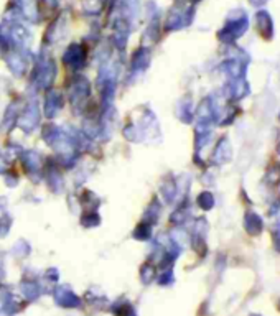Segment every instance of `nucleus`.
<instances>
[{
	"label": "nucleus",
	"instance_id": "nucleus-23",
	"mask_svg": "<svg viewBox=\"0 0 280 316\" xmlns=\"http://www.w3.org/2000/svg\"><path fill=\"white\" fill-rule=\"evenodd\" d=\"M22 290H23V295H25L30 302H33V300H36L38 297H40L42 290H40V285H38L36 282L33 280H23L22 282Z\"/></svg>",
	"mask_w": 280,
	"mask_h": 316
},
{
	"label": "nucleus",
	"instance_id": "nucleus-16",
	"mask_svg": "<svg viewBox=\"0 0 280 316\" xmlns=\"http://www.w3.org/2000/svg\"><path fill=\"white\" fill-rule=\"evenodd\" d=\"M160 193L167 203H173L176 198V181L173 176H165V180L160 185Z\"/></svg>",
	"mask_w": 280,
	"mask_h": 316
},
{
	"label": "nucleus",
	"instance_id": "nucleus-25",
	"mask_svg": "<svg viewBox=\"0 0 280 316\" xmlns=\"http://www.w3.org/2000/svg\"><path fill=\"white\" fill-rule=\"evenodd\" d=\"M124 137L129 142H140L144 140V132L138 127V124H129L124 127Z\"/></svg>",
	"mask_w": 280,
	"mask_h": 316
},
{
	"label": "nucleus",
	"instance_id": "nucleus-24",
	"mask_svg": "<svg viewBox=\"0 0 280 316\" xmlns=\"http://www.w3.org/2000/svg\"><path fill=\"white\" fill-rule=\"evenodd\" d=\"M132 235H134V239H137V241H149L152 237V224L142 221L140 224H137Z\"/></svg>",
	"mask_w": 280,
	"mask_h": 316
},
{
	"label": "nucleus",
	"instance_id": "nucleus-21",
	"mask_svg": "<svg viewBox=\"0 0 280 316\" xmlns=\"http://www.w3.org/2000/svg\"><path fill=\"white\" fill-rule=\"evenodd\" d=\"M18 106L17 104H10L7 107L4 118H2V124H4V129L5 132H10L15 125H17V118H18Z\"/></svg>",
	"mask_w": 280,
	"mask_h": 316
},
{
	"label": "nucleus",
	"instance_id": "nucleus-19",
	"mask_svg": "<svg viewBox=\"0 0 280 316\" xmlns=\"http://www.w3.org/2000/svg\"><path fill=\"white\" fill-rule=\"evenodd\" d=\"M176 115L182 122L190 124L193 118V107H191V99L190 97H183L176 106Z\"/></svg>",
	"mask_w": 280,
	"mask_h": 316
},
{
	"label": "nucleus",
	"instance_id": "nucleus-33",
	"mask_svg": "<svg viewBox=\"0 0 280 316\" xmlns=\"http://www.w3.org/2000/svg\"><path fill=\"white\" fill-rule=\"evenodd\" d=\"M5 183H7V186H10V188L17 186V183H18L17 175H15V173H5Z\"/></svg>",
	"mask_w": 280,
	"mask_h": 316
},
{
	"label": "nucleus",
	"instance_id": "nucleus-36",
	"mask_svg": "<svg viewBox=\"0 0 280 316\" xmlns=\"http://www.w3.org/2000/svg\"><path fill=\"white\" fill-rule=\"evenodd\" d=\"M251 316H261V314H251Z\"/></svg>",
	"mask_w": 280,
	"mask_h": 316
},
{
	"label": "nucleus",
	"instance_id": "nucleus-28",
	"mask_svg": "<svg viewBox=\"0 0 280 316\" xmlns=\"http://www.w3.org/2000/svg\"><path fill=\"white\" fill-rule=\"evenodd\" d=\"M188 209L185 206H180L176 211L172 212V216H170V223L175 224V226H183L186 223V219H188Z\"/></svg>",
	"mask_w": 280,
	"mask_h": 316
},
{
	"label": "nucleus",
	"instance_id": "nucleus-35",
	"mask_svg": "<svg viewBox=\"0 0 280 316\" xmlns=\"http://www.w3.org/2000/svg\"><path fill=\"white\" fill-rule=\"evenodd\" d=\"M267 0H251V4L252 5H262V4H266Z\"/></svg>",
	"mask_w": 280,
	"mask_h": 316
},
{
	"label": "nucleus",
	"instance_id": "nucleus-3",
	"mask_svg": "<svg viewBox=\"0 0 280 316\" xmlns=\"http://www.w3.org/2000/svg\"><path fill=\"white\" fill-rule=\"evenodd\" d=\"M194 17V9L191 5H175L172 10H170L168 17L165 20V30L167 31H175L188 27L191 20Z\"/></svg>",
	"mask_w": 280,
	"mask_h": 316
},
{
	"label": "nucleus",
	"instance_id": "nucleus-18",
	"mask_svg": "<svg viewBox=\"0 0 280 316\" xmlns=\"http://www.w3.org/2000/svg\"><path fill=\"white\" fill-rule=\"evenodd\" d=\"M221 69L231 77V81L232 79H239V77L244 76V66H243V63H239L237 60L224 61L221 65Z\"/></svg>",
	"mask_w": 280,
	"mask_h": 316
},
{
	"label": "nucleus",
	"instance_id": "nucleus-17",
	"mask_svg": "<svg viewBox=\"0 0 280 316\" xmlns=\"http://www.w3.org/2000/svg\"><path fill=\"white\" fill-rule=\"evenodd\" d=\"M160 214H162V204L158 203L157 198H153V200L150 201V204H149V206H147V209H145L144 221H145V223L152 224V226H155V224L158 223Z\"/></svg>",
	"mask_w": 280,
	"mask_h": 316
},
{
	"label": "nucleus",
	"instance_id": "nucleus-32",
	"mask_svg": "<svg viewBox=\"0 0 280 316\" xmlns=\"http://www.w3.org/2000/svg\"><path fill=\"white\" fill-rule=\"evenodd\" d=\"M158 283L160 285H170V283H173V272L170 270V268H165L163 273L160 275Z\"/></svg>",
	"mask_w": 280,
	"mask_h": 316
},
{
	"label": "nucleus",
	"instance_id": "nucleus-1",
	"mask_svg": "<svg viewBox=\"0 0 280 316\" xmlns=\"http://www.w3.org/2000/svg\"><path fill=\"white\" fill-rule=\"evenodd\" d=\"M68 99L71 102L74 112L81 114L88 109L91 99V83L84 76H73L66 83Z\"/></svg>",
	"mask_w": 280,
	"mask_h": 316
},
{
	"label": "nucleus",
	"instance_id": "nucleus-31",
	"mask_svg": "<svg viewBox=\"0 0 280 316\" xmlns=\"http://www.w3.org/2000/svg\"><path fill=\"white\" fill-rule=\"evenodd\" d=\"M10 226H12V218L4 214L2 219H0V237L7 235V232L10 231Z\"/></svg>",
	"mask_w": 280,
	"mask_h": 316
},
{
	"label": "nucleus",
	"instance_id": "nucleus-8",
	"mask_svg": "<svg viewBox=\"0 0 280 316\" xmlns=\"http://www.w3.org/2000/svg\"><path fill=\"white\" fill-rule=\"evenodd\" d=\"M22 162L23 168H25L27 175L32 181H40L42 180V170H43V156L36 152V150H28V152L22 153Z\"/></svg>",
	"mask_w": 280,
	"mask_h": 316
},
{
	"label": "nucleus",
	"instance_id": "nucleus-14",
	"mask_svg": "<svg viewBox=\"0 0 280 316\" xmlns=\"http://www.w3.org/2000/svg\"><path fill=\"white\" fill-rule=\"evenodd\" d=\"M255 22H257L259 33L266 40H270L274 35V22H272L270 15L267 12H259L255 15Z\"/></svg>",
	"mask_w": 280,
	"mask_h": 316
},
{
	"label": "nucleus",
	"instance_id": "nucleus-15",
	"mask_svg": "<svg viewBox=\"0 0 280 316\" xmlns=\"http://www.w3.org/2000/svg\"><path fill=\"white\" fill-rule=\"evenodd\" d=\"M231 155H232V152H231L229 140L224 137V139L219 140V144H217L216 148H214L213 162H214V163H219V165H221V163H226V162L231 160Z\"/></svg>",
	"mask_w": 280,
	"mask_h": 316
},
{
	"label": "nucleus",
	"instance_id": "nucleus-6",
	"mask_svg": "<svg viewBox=\"0 0 280 316\" xmlns=\"http://www.w3.org/2000/svg\"><path fill=\"white\" fill-rule=\"evenodd\" d=\"M86 61H88V50H86V46L81 43H71L63 54L65 66L73 71L84 68Z\"/></svg>",
	"mask_w": 280,
	"mask_h": 316
},
{
	"label": "nucleus",
	"instance_id": "nucleus-9",
	"mask_svg": "<svg viewBox=\"0 0 280 316\" xmlns=\"http://www.w3.org/2000/svg\"><path fill=\"white\" fill-rule=\"evenodd\" d=\"M65 107V96L56 89H48L45 92L43 99V114L45 117L51 121L58 115V112Z\"/></svg>",
	"mask_w": 280,
	"mask_h": 316
},
{
	"label": "nucleus",
	"instance_id": "nucleus-26",
	"mask_svg": "<svg viewBox=\"0 0 280 316\" xmlns=\"http://www.w3.org/2000/svg\"><path fill=\"white\" fill-rule=\"evenodd\" d=\"M81 226L84 227H96L101 224V216L97 214V211H86L79 219Z\"/></svg>",
	"mask_w": 280,
	"mask_h": 316
},
{
	"label": "nucleus",
	"instance_id": "nucleus-5",
	"mask_svg": "<svg viewBox=\"0 0 280 316\" xmlns=\"http://www.w3.org/2000/svg\"><path fill=\"white\" fill-rule=\"evenodd\" d=\"M40 117H42V114H40V107H38V102L30 101L25 106V109L18 114L17 127L22 129L25 133L33 132L38 125H40Z\"/></svg>",
	"mask_w": 280,
	"mask_h": 316
},
{
	"label": "nucleus",
	"instance_id": "nucleus-12",
	"mask_svg": "<svg viewBox=\"0 0 280 316\" xmlns=\"http://www.w3.org/2000/svg\"><path fill=\"white\" fill-rule=\"evenodd\" d=\"M150 65V48L147 46H140L134 51L130 60V69L132 73H144Z\"/></svg>",
	"mask_w": 280,
	"mask_h": 316
},
{
	"label": "nucleus",
	"instance_id": "nucleus-10",
	"mask_svg": "<svg viewBox=\"0 0 280 316\" xmlns=\"http://www.w3.org/2000/svg\"><path fill=\"white\" fill-rule=\"evenodd\" d=\"M5 63H7V66L10 68V71L17 77H22L23 74L27 73V69H28V58H27V54L18 51V50H12L9 53H5Z\"/></svg>",
	"mask_w": 280,
	"mask_h": 316
},
{
	"label": "nucleus",
	"instance_id": "nucleus-2",
	"mask_svg": "<svg viewBox=\"0 0 280 316\" xmlns=\"http://www.w3.org/2000/svg\"><path fill=\"white\" fill-rule=\"evenodd\" d=\"M54 77H56V63H54L51 54L42 53L40 60H38L36 66H35L33 74H32V83L38 89L48 91L51 89Z\"/></svg>",
	"mask_w": 280,
	"mask_h": 316
},
{
	"label": "nucleus",
	"instance_id": "nucleus-11",
	"mask_svg": "<svg viewBox=\"0 0 280 316\" xmlns=\"http://www.w3.org/2000/svg\"><path fill=\"white\" fill-rule=\"evenodd\" d=\"M53 297H54V302L65 308H77L81 305V298L69 287H58L54 290Z\"/></svg>",
	"mask_w": 280,
	"mask_h": 316
},
{
	"label": "nucleus",
	"instance_id": "nucleus-13",
	"mask_svg": "<svg viewBox=\"0 0 280 316\" xmlns=\"http://www.w3.org/2000/svg\"><path fill=\"white\" fill-rule=\"evenodd\" d=\"M42 139L46 145H50L53 148H56L61 142L65 140V132L61 130L58 125H54V124H45L43 127H42Z\"/></svg>",
	"mask_w": 280,
	"mask_h": 316
},
{
	"label": "nucleus",
	"instance_id": "nucleus-34",
	"mask_svg": "<svg viewBox=\"0 0 280 316\" xmlns=\"http://www.w3.org/2000/svg\"><path fill=\"white\" fill-rule=\"evenodd\" d=\"M46 279L51 280V282H56L58 280V270L56 268H48V270H46Z\"/></svg>",
	"mask_w": 280,
	"mask_h": 316
},
{
	"label": "nucleus",
	"instance_id": "nucleus-20",
	"mask_svg": "<svg viewBox=\"0 0 280 316\" xmlns=\"http://www.w3.org/2000/svg\"><path fill=\"white\" fill-rule=\"evenodd\" d=\"M79 203H81L84 212L86 211H97L101 200L92 191H89V189H84V191L81 193V196H79Z\"/></svg>",
	"mask_w": 280,
	"mask_h": 316
},
{
	"label": "nucleus",
	"instance_id": "nucleus-4",
	"mask_svg": "<svg viewBox=\"0 0 280 316\" xmlns=\"http://www.w3.org/2000/svg\"><path fill=\"white\" fill-rule=\"evenodd\" d=\"M246 30H247V15L241 12V15H234V17L231 15L224 28L217 33V36H219L221 42L231 43L239 36H243L246 33Z\"/></svg>",
	"mask_w": 280,
	"mask_h": 316
},
{
	"label": "nucleus",
	"instance_id": "nucleus-30",
	"mask_svg": "<svg viewBox=\"0 0 280 316\" xmlns=\"http://www.w3.org/2000/svg\"><path fill=\"white\" fill-rule=\"evenodd\" d=\"M140 276H142V282L145 283V285H149L155 276V267L152 264H145L142 267V270H140Z\"/></svg>",
	"mask_w": 280,
	"mask_h": 316
},
{
	"label": "nucleus",
	"instance_id": "nucleus-22",
	"mask_svg": "<svg viewBox=\"0 0 280 316\" xmlns=\"http://www.w3.org/2000/svg\"><path fill=\"white\" fill-rule=\"evenodd\" d=\"M244 227L251 235H257L262 231V219L255 212H247L244 218Z\"/></svg>",
	"mask_w": 280,
	"mask_h": 316
},
{
	"label": "nucleus",
	"instance_id": "nucleus-29",
	"mask_svg": "<svg viewBox=\"0 0 280 316\" xmlns=\"http://www.w3.org/2000/svg\"><path fill=\"white\" fill-rule=\"evenodd\" d=\"M198 206L203 209V211H209V209H211V208L214 206V198H213V194L208 193V191L201 193V194L198 196Z\"/></svg>",
	"mask_w": 280,
	"mask_h": 316
},
{
	"label": "nucleus",
	"instance_id": "nucleus-7",
	"mask_svg": "<svg viewBox=\"0 0 280 316\" xmlns=\"http://www.w3.org/2000/svg\"><path fill=\"white\" fill-rule=\"evenodd\" d=\"M42 176L45 178V181H46V185L50 186V189L53 193H61L65 189V178H63V173H61V170H59V165L54 162V160H51V162H48L43 167V170H42Z\"/></svg>",
	"mask_w": 280,
	"mask_h": 316
},
{
	"label": "nucleus",
	"instance_id": "nucleus-27",
	"mask_svg": "<svg viewBox=\"0 0 280 316\" xmlns=\"http://www.w3.org/2000/svg\"><path fill=\"white\" fill-rule=\"evenodd\" d=\"M112 313H115L117 316H135V311H134V306L127 302H117L112 305Z\"/></svg>",
	"mask_w": 280,
	"mask_h": 316
}]
</instances>
